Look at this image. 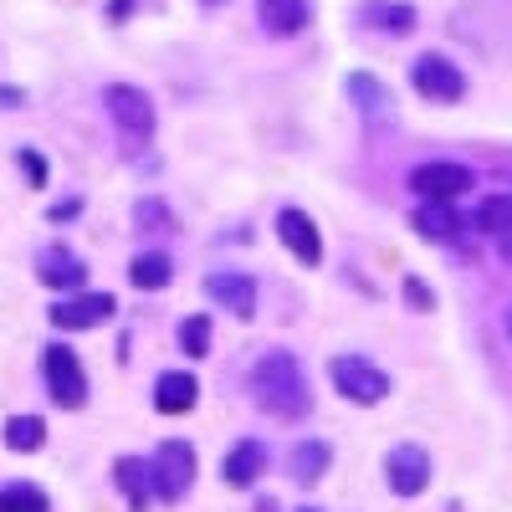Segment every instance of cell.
Returning a JSON list of instances; mask_svg holds the SVG:
<instances>
[{
    "instance_id": "cell-28",
    "label": "cell",
    "mask_w": 512,
    "mask_h": 512,
    "mask_svg": "<svg viewBox=\"0 0 512 512\" xmlns=\"http://www.w3.org/2000/svg\"><path fill=\"white\" fill-rule=\"evenodd\" d=\"M21 169H26V180H31L36 190H47V159H41L36 149H21Z\"/></svg>"
},
{
    "instance_id": "cell-12",
    "label": "cell",
    "mask_w": 512,
    "mask_h": 512,
    "mask_svg": "<svg viewBox=\"0 0 512 512\" xmlns=\"http://www.w3.org/2000/svg\"><path fill=\"white\" fill-rule=\"evenodd\" d=\"M349 103L359 108L364 123H390V118H395L390 88H384L379 77H369V72H354V77H349Z\"/></svg>"
},
{
    "instance_id": "cell-5",
    "label": "cell",
    "mask_w": 512,
    "mask_h": 512,
    "mask_svg": "<svg viewBox=\"0 0 512 512\" xmlns=\"http://www.w3.org/2000/svg\"><path fill=\"white\" fill-rule=\"evenodd\" d=\"M410 190L420 200H461L466 190H477V175H472V164H456V159H431V164H415L410 169Z\"/></svg>"
},
{
    "instance_id": "cell-1",
    "label": "cell",
    "mask_w": 512,
    "mask_h": 512,
    "mask_svg": "<svg viewBox=\"0 0 512 512\" xmlns=\"http://www.w3.org/2000/svg\"><path fill=\"white\" fill-rule=\"evenodd\" d=\"M251 400L272 420H303L313 410V390H308L303 364H297L292 354H282V349L262 354L256 369H251Z\"/></svg>"
},
{
    "instance_id": "cell-20",
    "label": "cell",
    "mask_w": 512,
    "mask_h": 512,
    "mask_svg": "<svg viewBox=\"0 0 512 512\" xmlns=\"http://www.w3.org/2000/svg\"><path fill=\"white\" fill-rule=\"evenodd\" d=\"M113 477H118V492H123V502H128V507H134V512H144V507H149V497H154V482H149V461L123 456V461L113 466Z\"/></svg>"
},
{
    "instance_id": "cell-25",
    "label": "cell",
    "mask_w": 512,
    "mask_h": 512,
    "mask_svg": "<svg viewBox=\"0 0 512 512\" xmlns=\"http://www.w3.org/2000/svg\"><path fill=\"white\" fill-rule=\"evenodd\" d=\"M210 344H216V333H210V318H205V313H195V318L180 323V349H185L190 359H205Z\"/></svg>"
},
{
    "instance_id": "cell-24",
    "label": "cell",
    "mask_w": 512,
    "mask_h": 512,
    "mask_svg": "<svg viewBox=\"0 0 512 512\" xmlns=\"http://www.w3.org/2000/svg\"><path fill=\"white\" fill-rule=\"evenodd\" d=\"M134 226H139L144 236H164V231H175V210H169L159 195H144V200L134 205Z\"/></svg>"
},
{
    "instance_id": "cell-23",
    "label": "cell",
    "mask_w": 512,
    "mask_h": 512,
    "mask_svg": "<svg viewBox=\"0 0 512 512\" xmlns=\"http://www.w3.org/2000/svg\"><path fill=\"white\" fill-rule=\"evenodd\" d=\"M0 436H6V446L21 451V456H26V451H41V441H47V420H36V415H11Z\"/></svg>"
},
{
    "instance_id": "cell-17",
    "label": "cell",
    "mask_w": 512,
    "mask_h": 512,
    "mask_svg": "<svg viewBox=\"0 0 512 512\" xmlns=\"http://www.w3.org/2000/svg\"><path fill=\"white\" fill-rule=\"evenodd\" d=\"M262 472H267V446H262V441H236L231 456H226V466H221V477H226L236 492L256 487V477H262Z\"/></svg>"
},
{
    "instance_id": "cell-29",
    "label": "cell",
    "mask_w": 512,
    "mask_h": 512,
    "mask_svg": "<svg viewBox=\"0 0 512 512\" xmlns=\"http://www.w3.org/2000/svg\"><path fill=\"white\" fill-rule=\"evenodd\" d=\"M497 256H502V262L512 267V236H502V241H497Z\"/></svg>"
},
{
    "instance_id": "cell-13",
    "label": "cell",
    "mask_w": 512,
    "mask_h": 512,
    "mask_svg": "<svg viewBox=\"0 0 512 512\" xmlns=\"http://www.w3.org/2000/svg\"><path fill=\"white\" fill-rule=\"evenodd\" d=\"M256 16L272 36H297L313 26V0H256Z\"/></svg>"
},
{
    "instance_id": "cell-10",
    "label": "cell",
    "mask_w": 512,
    "mask_h": 512,
    "mask_svg": "<svg viewBox=\"0 0 512 512\" xmlns=\"http://www.w3.org/2000/svg\"><path fill=\"white\" fill-rule=\"evenodd\" d=\"M113 297L108 292H77V297H62V303L52 308V323L62 328V333H77V328H98V323H108L113 318Z\"/></svg>"
},
{
    "instance_id": "cell-31",
    "label": "cell",
    "mask_w": 512,
    "mask_h": 512,
    "mask_svg": "<svg viewBox=\"0 0 512 512\" xmlns=\"http://www.w3.org/2000/svg\"><path fill=\"white\" fill-rule=\"evenodd\" d=\"M507 333H512V313H507Z\"/></svg>"
},
{
    "instance_id": "cell-9",
    "label": "cell",
    "mask_w": 512,
    "mask_h": 512,
    "mask_svg": "<svg viewBox=\"0 0 512 512\" xmlns=\"http://www.w3.org/2000/svg\"><path fill=\"white\" fill-rule=\"evenodd\" d=\"M277 236H282V246H287L303 267H318V262H323V236H318V226H313L308 210L282 205V210H277Z\"/></svg>"
},
{
    "instance_id": "cell-3",
    "label": "cell",
    "mask_w": 512,
    "mask_h": 512,
    "mask_svg": "<svg viewBox=\"0 0 512 512\" xmlns=\"http://www.w3.org/2000/svg\"><path fill=\"white\" fill-rule=\"evenodd\" d=\"M328 379H333V390L344 395L349 405H379L384 395H390V374H384L374 359H364V354H338L328 364Z\"/></svg>"
},
{
    "instance_id": "cell-14",
    "label": "cell",
    "mask_w": 512,
    "mask_h": 512,
    "mask_svg": "<svg viewBox=\"0 0 512 512\" xmlns=\"http://www.w3.org/2000/svg\"><path fill=\"white\" fill-rule=\"evenodd\" d=\"M359 26H374L384 36H410L420 26V16H415V6H405V0H364Z\"/></svg>"
},
{
    "instance_id": "cell-32",
    "label": "cell",
    "mask_w": 512,
    "mask_h": 512,
    "mask_svg": "<svg viewBox=\"0 0 512 512\" xmlns=\"http://www.w3.org/2000/svg\"><path fill=\"white\" fill-rule=\"evenodd\" d=\"M303 512H318V507H303Z\"/></svg>"
},
{
    "instance_id": "cell-15",
    "label": "cell",
    "mask_w": 512,
    "mask_h": 512,
    "mask_svg": "<svg viewBox=\"0 0 512 512\" xmlns=\"http://www.w3.org/2000/svg\"><path fill=\"white\" fill-rule=\"evenodd\" d=\"M41 282L57 287V292H77L82 282H88V262L67 246H47L41 251Z\"/></svg>"
},
{
    "instance_id": "cell-7",
    "label": "cell",
    "mask_w": 512,
    "mask_h": 512,
    "mask_svg": "<svg viewBox=\"0 0 512 512\" xmlns=\"http://www.w3.org/2000/svg\"><path fill=\"white\" fill-rule=\"evenodd\" d=\"M41 374H47V390L57 395L62 410H77L88 400V374H82V359L67 344H47L41 349Z\"/></svg>"
},
{
    "instance_id": "cell-2",
    "label": "cell",
    "mask_w": 512,
    "mask_h": 512,
    "mask_svg": "<svg viewBox=\"0 0 512 512\" xmlns=\"http://www.w3.org/2000/svg\"><path fill=\"white\" fill-rule=\"evenodd\" d=\"M103 103H108V118H113V128H118V139H123L128 149H149L154 123H159L154 98H149L144 88H134V82H113V88L103 93Z\"/></svg>"
},
{
    "instance_id": "cell-6",
    "label": "cell",
    "mask_w": 512,
    "mask_h": 512,
    "mask_svg": "<svg viewBox=\"0 0 512 512\" xmlns=\"http://www.w3.org/2000/svg\"><path fill=\"white\" fill-rule=\"evenodd\" d=\"M149 482H154V497L180 502L195 487V451H190V441H164L154 451V461H149Z\"/></svg>"
},
{
    "instance_id": "cell-19",
    "label": "cell",
    "mask_w": 512,
    "mask_h": 512,
    "mask_svg": "<svg viewBox=\"0 0 512 512\" xmlns=\"http://www.w3.org/2000/svg\"><path fill=\"white\" fill-rule=\"evenodd\" d=\"M328 461H333V451H328V441H297L292 446V456H287V472H292V482H303V487H313V482H323L328 477Z\"/></svg>"
},
{
    "instance_id": "cell-18",
    "label": "cell",
    "mask_w": 512,
    "mask_h": 512,
    "mask_svg": "<svg viewBox=\"0 0 512 512\" xmlns=\"http://www.w3.org/2000/svg\"><path fill=\"white\" fill-rule=\"evenodd\" d=\"M415 231L425 236V241H436V246H451V241H461V216L451 205H441V200H420V210H415Z\"/></svg>"
},
{
    "instance_id": "cell-8",
    "label": "cell",
    "mask_w": 512,
    "mask_h": 512,
    "mask_svg": "<svg viewBox=\"0 0 512 512\" xmlns=\"http://www.w3.org/2000/svg\"><path fill=\"white\" fill-rule=\"evenodd\" d=\"M384 482H390L395 497H420L431 487V451L415 446V441H400L390 456H384Z\"/></svg>"
},
{
    "instance_id": "cell-26",
    "label": "cell",
    "mask_w": 512,
    "mask_h": 512,
    "mask_svg": "<svg viewBox=\"0 0 512 512\" xmlns=\"http://www.w3.org/2000/svg\"><path fill=\"white\" fill-rule=\"evenodd\" d=\"M0 512H47V497H41L36 487H11L6 497H0Z\"/></svg>"
},
{
    "instance_id": "cell-22",
    "label": "cell",
    "mask_w": 512,
    "mask_h": 512,
    "mask_svg": "<svg viewBox=\"0 0 512 512\" xmlns=\"http://www.w3.org/2000/svg\"><path fill=\"white\" fill-rule=\"evenodd\" d=\"M477 231L492 236V241L512 236V195H487V200L477 205Z\"/></svg>"
},
{
    "instance_id": "cell-27",
    "label": "cell",
    "mask_w": 512,
    "mask_h": 512,
    "mask_svg": "<svg viewBox=\"0 0 512 512\" xmlns=\"http://www.w3.org/2000/svg\"><path fill=\"white\" fill-rule=\"evenodd\" d=\"M405 303L420 308V313H431V308H436V297H431V287H425L420 277H405Z\"/></svg>"
},
{
    "instance_id": "cell-11",
    "label": "cell",
    "mask_w": 512,
    "mask_h": 512,
    "mask_svg": "<svg viewBox=\"0 0 512 512\" xmlns=\"http://www.w3.org/2000/svg\"><path fill=\"white\" fill-rule=\"evenodd\" d=\"M205 297H210V303H221L226 313H236V318L256 313V282H251V272H210L205 277Z\"/></svg>"
},
{
    "instance_id": "cell-21",
    "label": "cell",
    "mask_w": 512,
    "mask_h": 512,
    "mask_svg": "<svg viewBox=\"0 0 512 512\" xmlns=\"http://www.w3.org/2000/svg\"><path fill=\"white\" fill-rule=\"evenodd\" d=\"M128 282H134L139 292H159V287L175 282V267H169L164 251H144V256H134V262H128Z\"/></svg>"
},
{
    "instance_id": "cell-30",
    "label": "cell",
    "mask_w": 512,
    "mask_h": 512,
    "mask_svg": "<svg viewBox=\"0 0 512 512\" xmlns=\"http://www.w3.org/2000/svg\"><path fill=\"white\" fill-rule=\"evenodd\" d=\"M205 6H226V0H205Z\"/></svg>"
},
{
    "instance_id": "cell-16",
    "label": "cell",
    "mask_w": 512,
    "mask_h": 512,
    "mask_svg": "<svg viewBox=\"0 0 512 512\" xmlns=\"http://www.w3.org/2000/svg\"><path fill=\"white\" fill-rule=\"evenodd\" d=\"M195 395H200V384H195V374H185V369H164V374L154 379V410H159V415H185V410H195Z\"/></svg>"
},
{
    "instance_id": "cell-4",
    "label": "cell",
    "mask_w": 512,
    "mask_h": 512,
    "mask_svg": "<svg viewBox=\"0 0 512 512\" xmlns=\"http://www.w3.org/2000/svg\"><path fill=\"white\" fill-rule=\"evenodd\" d=\"M410 88L420 98H431V103H461L466 98V72L441 52H420L410 62Z\"/></svg>"
}]
</instances>
